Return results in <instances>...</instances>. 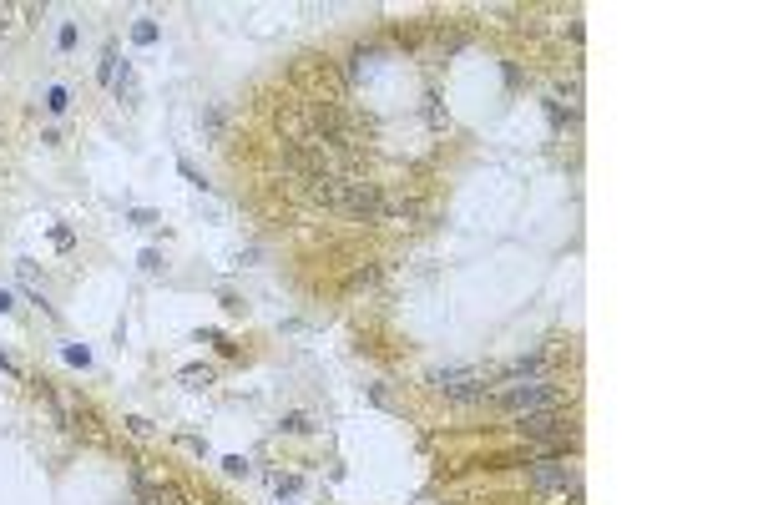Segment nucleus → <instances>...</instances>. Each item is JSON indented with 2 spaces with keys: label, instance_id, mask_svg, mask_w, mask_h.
Instances as JSON below:
<instances>
[{
  "label": "nucleus",
  "instance_id": "18",
  "mask_svg": "<svg viewBox=\"0 0 758 505\" xmlns=\"http://www.w3.org/2000/svg\"><path fill=\"white\" fill-rule=\"evenodd\" d=\"M51 243H56V248H71L76 238H71V228H51Z\"/></svg>",
  "mask_w": 758,
  "mask_h": 505
},
{
  "label": "nucleus",
  "instance_id": "16",
  "mask_svg": "<svg viewBox=\"0 0 758 505\" xmlns=\"http://www.w3.org/2000/svg\"><path fill=\"white\" fill-rule=\"evenodd\" d=\"M61 354H66V364H81V369H86V364H91V354H86V349H76V344H66V349H61Z\"/></svg>",
  "mask_w": 758,
  "mask_h": 505
},
{
  "label": "nucleus",
  "instance_id": "7",
  "mask_svg": "<svg viewBox=\"0 0 758 505\" xmlns=\"http://www.w3.org/2000/svg\"><path fill=\"white\" fill-rule=\"evenodd\" d=\"M183 384H188V389H208V384H212V369H208V364H188V369H183Z\"/></svg>",
  "mask_w": 758,
  "mask_h": 505
},
{
  "label": "nucleus",
  "instance_id": "10",
  "mask_svg": "<svg viewBox=\"0 0 758 505\" xmlns=\"http://www.w3.org/2000/svg\"><path fill=\"white\" fill-rule=\"evenodd\" d=\"M278 429H288V434H309V429H314V420H309V415H283V425H278Z\"/></svg>",
  "mask_w": 758,
  "mask_h": 505
},
{
  "label": "nucleus",
  "instance_id": "5",
  "mask_svg": "<svg viewBox=\"0 0 758 505\" xmlns=\"http://www.w3.org/2000/svg\"><path fill=\"white\" fill-rule=\"evenodd\" d=\"M546 369V354H526V359H511L506 369H496V379H541Z\"/></svg>",
  "mask_w": 758,
  "mask_h": 505
},
{
  "label": "nucleus",
  "instance_id": "4",
  "mask_svg": "<svg viewBox=\"0 0 758 505\" xmlns=\"http://www.w3.org/2000/svg\"><path fill=\"white\" fill-rule=\"evenodd\" d=\"M531 485L536 490H576V470L556 465V460H536L531 465Z\"/></svg>",
  "mask_w": 758,
  "mask_h": 505
},
{
  "label": "nucleus",
  "instance_id": "3",
  "mask_svg": "<svg viewBox=\"0 0 758 505\" xmlns=\"http://www.w3.org/2000/svg\"><path fill=\"white\" fill-rule=\"evenodd\" d=\"M516 429L526 434V439H556L561 450L571 444V425H566V415H556V410H536V415H521V420H516Z\"/></svg>",
  "mask_w": 758,
  "mask_h": 505
},
{
  "label": "nucleus",
  "instance_id": "11",
  "mask_svg": "<svg viewBox=\"0 0 758 505\" xmlns=\"http://www.w3.org/2000/svg\"><path fill=\"white\" fill-rule=\"evenodd\" d=\"M273 490H278V495H299L304 480H299V475H273Z\"/></svg>",
  "mask_w": 758,
  "mask_h": 505
},
{
  "label": "nucleus",
  "instance_id": "6",
  "mask_svg": "<svg viewBox=\"0 0 758 505\" xmlns=\"http://www.w3.org/2000/svg\"><path fill=\"white\" fill-rule=\"evenodd\" d=\"M41 106H46V111H56V117H61V111L71 106V86H46V91H41Z\"/></svg>",
  "mask_w": 758,
  "mask_h": 505
},
{
  "label": "nucleus",
  "instance_id": "21",
  "mask_svg": "<svg viewBox=\"0 0 758 505\" xmlns=\"http://www.w3.org/2000/svg\"><path fill=\"white\" fill-rule=\"evenodd\" d=\"M0 369H11V359H6V354H0Z\"/></svg>",
  "mask_w": 758,
  "mask_h": 505
},
{
  "label": "nucleus",
  "instance_id": "14",
  "mask_svg": "<svg viewBox=\"0 0 758 505\" xmlns=\"http://www.w3.org/2000/svg\"><path fill=\"white\" fill-rule=\"evenodd\" d=\"M137 263H142V273H162V253H157V248H147Z\"/></svg>",
  "mask_w": 758,
  "mask_h": 505
},
{
  "label": "nucleus",
  "instance_id": "13",
  "mask_svg": "<svg viewBox=\"0 0 758 505\" xmlns=\"http://www.w3.org/2000/svg\"><path fill=\"white\" fill-rule=\"evenodd\" d=\"M425 117H430V127H450V117H445V106L430 96V106H425Z\"/></svg>",
  "mask_w": 758,
  "mask_h": 505
},
{
  "label": "nucleus",
  "instance_id": "8",
  "mask_svg": "<svg viewBox=\"0 0 758 505\" xmlns=\"http://www.w3.org/2000/svg\"><path fill=\"white\" fill-rule=\"evenodd\" d=\"M96 81H101V86H111V81H116V46H106V51H101V66H96Z\"/></svg>",
  "mask_w": 758,
  "mask_h": 505
},
{
  "label": "nucleus",
  "instance_id": "20",
  "mask_svg": "<svg viewBox=\"0 0 758 505\" xmlns=\"http://www.w3.org/2000/svg\"><path fill=\"white\" fill-rule=\"evenodd\" d=\"M16 303H11V293H0V313H11Z\"/></svg>",
  "mask_w": 758,
  "mask_h": 505
},
{
  "label": "nucleus",
  "instance_id": "2",
  "mask_svg": "<svg viewBox=\"0 0 758 505\" xmlns=\"http://www.w3.org/2000/svg\"><path fill=\"white\" fill-rule=\"evenodd\" d=\"M496 379V369H435L430 374V384L440 389L445 400H460V405H471V400H486L491 395V384Z\"/></svg>",
  "mask_w": 758,
  "mask_h": 505
},
{
  "label": "nucleus",
  "instance_id": "17",
  "mask_svg": "<svg viewBox=\"0 0 758 505\" xmlns=\"http://www.w3.org/2000/svg\"><path fill=\"white\" fill-rule=\"evenodd\" d=\"M222 470H227V475H248V460H243V455H227Z\"/></svg>",
  "mask_w": 758,
  "mask_h": 505
},
{
  "label": "nucleus",
  "instance_id": "1",
  "mask_svg": "<svg viewBox=\"0 0 758 505\" xmlns=\"http://www.w3.org/2000/svg\"><path fill=\"white\" fill-rule=\"evenodd\" d=\"M496 405L511 410V415H536V410H556L561 405V389L546 384V379H526V384H506L496 395Z\"/></svg>",
  "mask_w": 758,
  "mask_h": 505
},
{
  "label": "nucleus",
  "instance_id": "15",
  "mask_svg": "<svg viewBox=\"0 0 758 505\" xmlns=\"http://www.w3.org/2000/svg\"><path fill=\"white\" fill-rule=\"evenodd\" d=\"M178 167H183V177H188V182H193V187H203V192H208V177H203V172H198V167H193V162H178Z\"/></svg>",
  "mask_w": 758,
  "mask_h": 505
},
{
  "label": "nucleus",
  "instance_id": "12",
  "mask_svg": "<svg viewBox=\"0 0 758 505\" xmlns=\"http://www.w3.org/2000/svg\"><path fill=\"white\" fill-rule=\"evenodd\" d=\"M76 36H81V31H76V21H66V26H61V36H56V51H71V46H76Z\"/></svg>",
  "mask_w": 758,
  "mask_h": 505
},
{
  "label": "nucleus",
  "instance_id": "19",
  "mask_svg": "<svg viewBox=\"0 0 758 505\" xmlns=\"http://www.w3.org/2000/svg\"><path fill=\"white\" fill-rule=\"evenodd\" d=\"M132 222H137V228H152V222H157V212H147V207H137V212H132Z\"/></svg>",
  "mask_w": 758,
  "mask_h": 505
},
{
  "label": "nucleus",
  "instance_id": "9",
  "mask_svg": "<svg viewBox=\"0 0 758 505\" xmlns=\"http://www.w3.org/2000/svg\"><path fill=\"white\" fill-rule=\"evenodd\" d=\"M132 41H137V46H152V41H157V21H147V16H142V21L132 26Z\"/></svg>",
  "mask_w": 758,
  "mask_h": 505
}]
</instances>
